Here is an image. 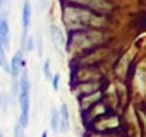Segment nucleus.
<instances>
[{
    "instance_id": "12",
    "label": "nucleus",
    "mask_w": 146,
    "mask_h": 137,
    "mask_svg": "<svg viewBox=\"0 0 146 137\" xmlns=\"http://www.w3.org/2000/svg\"><path fill=\"white\" fill-rule=\"evenodd\" d=\"M52 88L55 89V91H58V82H60V74H55V76H52Z\"/></svg>"
},
{
    "instance_id": "1",
    "label": "nucleus",
    "mask_w": 146,
    "mask_h": 137,
    "mask_svg": "<svg viewBox=\"0 0 146 137\" xmlns=\"http://www.w3.org/2000/svg\"><path fill=\"white\" fill-rule=\"evenodd\" d=\"M64 22L67 24L69 29H84L90 26H98L102 19L98 14H95L88 7L69 4L64 9Z\"/></svg>"
},
{
    "instance_id": "2",
    "label": "nucleus",
    "mask_w": 146,
    "mask_h": 137,
    "mask_svg": "<svg viewBox=\"0 0 146 137\" xmlns=\"http://www.w3.org/2000/svg\"><path fill=\"white\" fill-rule=\"evenodd\" d=\"M19 89H17V96H19V106H21V115H19V123L26 128L29 123V101H31V84L28 79V72L23 70L19 76Z\"/></svg>"
},
{
    "instance_id": "8",
    "label": "nucleus",
    "mask_w": 146,
    "mask_h": 137,
    "mask_svg": "<svg viewBox=\"0 0 146 137\" xmlns=\"http://www.w3.org/2000/svg\"><path fill=\"white\" fill-rule=\"evenodd\" d=\"M58 110H52V115H50V127H52V130L53 132H58Z\"/></svg>"
},
{
    "instance_id": "10",
    "label": "nucleus",
    "mask_w": 146,
    "mask_h": 137,
    "mask_svg": "<svg viewBox=\"0 0 146 137\" xmlns=\"http://www.w3.org/2000/svg\"><path fill=\"white\" fill-rule=\"evenodd\" d=\"M43 74H45V79L50 81L52 79V70H50V60H45L43 63Z\"/></svg>"
},
{
    "instance_id": "16",
    "label": "nucleus",
    "mask_w": 146,
    "mask_h": 137,
    "mask_svg": "<svg viewBox=\"0 0 146 137\" xmlns=\"http://www.w3.org/2000/svg\"><path fill=\"white\" fill-rule=\"evenodd\" d=\"M0 137H4V134H2V130H0Z\"/></svg>"
},
{
    "instance_id": "3",
    "label": "nucleus",
    "mask_w": 146,
    "mask_h": 137,
    "mask_svg": "<svg viewBox=\"0 0 146 137\" xmlns=\"http://www.w3.org/2000/svg\"><path fill=\"white\" fill-rule=\"evenodd\" d=\"M31 17H33V5L31 0H24L23 9H21V28H23V36H21V50L24 46V41L28 38V31L31 26Z\"/></svg>"
},
{
    "instance_id": "11",
    "label": "nucleus",
    "mask_w": 146,
    "mask_h": 137,
    "mask_svg": "<svg viewBox=\"0 0 146 137\" xmlns=\"http://www.w3.org/2000/svg\"><path fill=\"white\" fill-rule=\"evenodd\" d=\"M14 137H24V127L17 122L14 127Z\"/></svg>"
},
{
    "instance_id": "6",
    "label": "nucleus",
    "mask_w": 146,
    "mask_h": 137,
    "mask_svg": "<svg viewBox=\"0 0 146 137\" xmlns=\"http://www.w3.org/2000/svg\"><path fill=\"white\" fill-rule=\"evenodd\" d=\"M11 34H9V19L0 17V45L4 46V50H9Z\"/></svg>"
},
{
    "instance_id": "15",
    "label": "nucleus",
    "mask_w": 146,
    "mask_h": 137,
    "mask_svg": "<svg viewBox=\"0 0 146 137\" xmlns=\"http://www.w3.org/2000/svg\"><path fill=\"white\" fill-rule=\"evenodd\" d=\"M4 2H5V0H0V9H2V5H4Z\"/></svg>"
},
{
    "instance_id": "7",
    "label": "nucleus",
    "mask_w": 146,
    "mask_h": 137,
    "mask_svg": "<svg viewBox=\"0 0 146 137\" xmlns=\"http://www.w3.org/2000/svg\"><path fill=\"white\" fill-rule=\"evenodd\" d=\"M50 38H52V43H53L55 48L62 50L65 46V38H64V33L58 26H55V24L50 26Z\"/></svg>"
},
{
    "instance_id": "5",
    "label": "nucleus",
    "mask_w": 146,
    "mask_h": 137,
    "mask_svg": "<svg viewBox=\"0 0 146 137\" xmlns=\"http://www.w3.org/2000/svg\"><path fill=\"white\" fill-rule=\"evenodd\" d=\"M58 132H67L69 127H70V117H69V108L65 103L60 105L58 108Z\"/></svg>"
},
{
    "instance_id": "4",
    "label": "nucleus",
    "mask_w": 146,
    "mask_h": 137,
    "mask_svg": "<svg viewBox=\"0 0 146 137\" xmlns=\"http://www.w3.org/2000/svg\"><path fill=\"white\" fill-rule=\"evenodd\" d=\"M23 53H24V50H17L16 51V55L12 57V62L9 63L11 65V76L14 77V79H17L19 76H21V72L24 70V57H23Z\"/></svg>"
},
{
    "instance_id": "14",
    "label": "nucleus",
    "mask_w": 146,
    "mask_h": 137,
    "mask_svg": "<svg viewBox=\"0 0 146 137\" xmlns=\"http://www.w3.org/2000/svg\"><path fill=\"white\" fill-rule=\"evenodd\" d=\"M41 137H48V132H43V134H41Z\"/></svg>"
},
{
    "instance_id": "9",
    "label": "nucleus",
    "mask_w": 146,
    "mask_h": 137,
    "mask_svg": "<svg viewBox=\"0 0 146 137\" xmlns=\"http://www.w3.org/2000/svg\"><path fill=\"white\" fill-rule=\"evenodd\" d=\"M0 67H2L5 72H9V70H11V65H9V62H7L5 50H4V46H2V45H0Z\"/></svg>"
},
{
    "instance_id": "13",
    "label": "nucleus",
    "mask_w": 146,
    "mask_h": 137,
    "mask_svg": "<svg viewBox=\"0 0 146 137\" xmlns=\"http://www.w3.org/2000/svg\"><path fill=\"white\" fill-rule=\"evenodd\" d=\"M46 4H48V0H38V9L43 11V9L46 7Z\"/></svg>"
}]
</instances>
